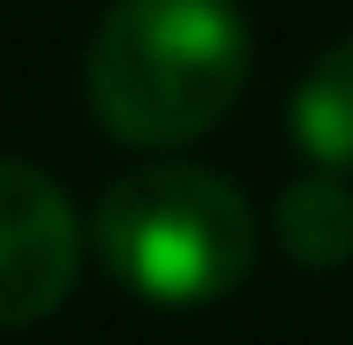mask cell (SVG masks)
Returning a JSON list of instances; mask_svg holds the SVG:
<instances>
[{
    "label": "cell",
    "instance_id": "6da1fadb",
    "mask_svg": "<svg viewBox=\"0 0 353 345\" xmlns=\"http://www.w3.org/2000/svg\"><path fill=\"white\" fill-rule=\"evenodd\" d=\"M83 83L105 136L136 150L196 143L248 83V23L233 0H113Z\"/></svg>",
    "mask_w": 353,
    "mask_h": 345
},
{
    "label": "cell",
    "instance_id": "7a4b0ae2",
    "mask_svg": "<svg viewBox=\"0 0 353 345\" xmlns=\"http://www.w3.org/2000/svg\"><path fill=\"white\" fill-rule=\"evenodd\" d=\"M98 255L128 293L158 308H203L256 263V218L241 188L203 165H143L98 203Z\"/></svg>",
    "mask_w": 353,
    "mask_h": 345
},
{
    "label": "cell",
    "instance_id": "3957f363",
    "mask_svg": "<svg viewBox=\"0 0 353 345\" xmlns=\"http://www.w3.org/2000/svg\"><path fill=\"white\" fill-rule=\"evenodd\" d=\"M75 285V218L38 165L0 173V293L8 323H38Z\"/></svg>",
    "mask_w": 353,
    "mask_h": 345
},
{
    "label": "cell",
    "instance_id": "277c9868",
    "mask_svg": "<svg viewBox=\"0 0 353 345\" xmlns=\"http://www.w3.org/2000/svg\"><path fill=\"white\" fill-rule=\"evenodd\" d=\"M285 128H293V150L316 173H353V38L331 45L316 68L293 83Z\"/></svg>",
    "mask_w": 353,
    "mask_h": 345
},
{
    "label": "cell",
    "instance_id": "5b68a950",
    "mask_svg": "<svg viewBox=\"0 0 353 345\" xmlns=\"http://www.w3.org/2000/svg\"><path fill=\"white\" fill-rule=\"evenodd\" d=\"M279 240L293 263L308 271H331L353 255V188L339 173H316V180H293L279 203Z\"/></svg>",
    "mask_w": 353,
    "mask_h": 345
}]
</instances>
